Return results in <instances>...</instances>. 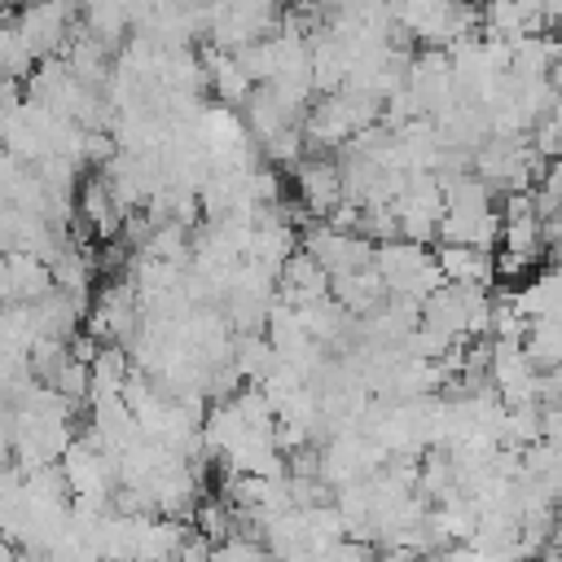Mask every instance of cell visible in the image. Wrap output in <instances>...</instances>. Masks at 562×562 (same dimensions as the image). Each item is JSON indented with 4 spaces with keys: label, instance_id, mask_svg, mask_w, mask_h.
I'll return each mask as SVG.
<instances>
[{
    "label": "cell",
    "instance_id": "cell-1",
    "mask_svg": "<svg viewBox=\"0 0 562 562\" xmlns=\"http://www.w3.org/2000/svg\"><path fill=\"white\" fill-rule=\"evenodd\" d=\"M13 22H18V35L26 40L31 57H48L70 35V0H35Z\"/></svg>",
    "mask_w": 562,
    "mask_h": 562
},
{
    "label": "cell",
    "instance_id": "cell-2",
    "mask_svg": "<svg viewBox=\"0 0 562 562\" xmlns=\"http://www.w3.org/2000/svg\"><path fill=\"white\" fill-rule=\"evenodd\" d=\"M0 312H4V303H0Z\"/></svg>",
    "mask_w": 562,
    "mask_h": 562
}]
</instances>
